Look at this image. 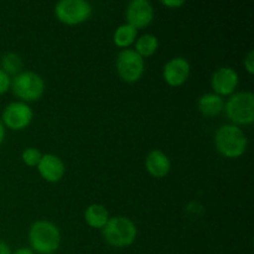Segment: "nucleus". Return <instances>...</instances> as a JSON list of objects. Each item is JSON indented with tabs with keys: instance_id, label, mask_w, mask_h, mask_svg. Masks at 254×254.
Listing matches in <instances>:
<instances>
[{
	"instance_id": "nucleus-1",
	"label": "nucleus",
	"mask_w": 254,
	"mask_h": 254,
	"mask_svg": "<svg viewBox=\"0 0 254 254\" xmlns=\"http://www.w3.org/2000/svg\"><path fill=\"white\" fill-rule=\"evenodd\" d=\"M29 242L32 252L52 254L61 245V233L55 223L46 220L34 222L29 231Z\"/></svg>"
},
{
	"instance_id": "nucleus-2",
	"label": "nucleus",
	"mask_w": 254,
	"mask_h": 254,
	"mask_svg": "<svg viewBox=\"0 0 254 254\" xmlns=\"http://www.w3.org/2000/svg\"><path fill=\"white\" fill-rule=\"evenodd\" d=\"M215 145L226 158H240L247 150L248 139L240 127L225 124L216 131Z\"/></svg>"
},
{
	"instance_id": "nucleus-3",
	"label": "nucleus",
	"mask_w": 254,
	"mask_h": 254,
	"mask_svg": "<svg viewBox=\"0 0 254 254\" xmlns=\"http://www.w3.org/2000/svg\"><path fill=\"white\" fill-rule=\"evenodd\" d=\"M102 235L109 246L124 248L133 245L138 235V230L135 223L130 218L116 216L109 218L107 225L102 228Z\"/></svg>"
},
{
	"instance_id": "nucleus-4",
	"label": "nucleus",
	"mask_w": 254,
	"mask_h": 254,
	"mask_svg": "<svg viewBox=\"0 0 254 254\" xmlns=\"http://www.w3.org/2000/svg\"><path fill=\"white\" fill-rule=\"evenodd\" d=\"M223 109L233 126H250L254 122V94L250 91L233 93Z\"/></svg>"
},
{
	"instance_id": "nucleus-5",
	"label": "nucleus",
	"mask_w": 254,
	"mask_h": 254,
	"mask_svg": "<svg viewBox=\"0 0 254 254\" xmlns=\"http://www.w3.org/2000/svg\"><path fill=\"white\" fill-rule=\"evenodd\" d=\"M10 88L12 93L25 103L34 102L44 96L45 81L36 72L24 71L12 77Z\"/></svg>"
},
{
	"instance_id": "nucleus-6",
	"label": "nucleus",
	"mask_w": 254,
	"mask_h": 254,
	"mask_svg": "<svg viewBox=\"0 0 254 254\" xmlns=\"http://www.w3.org/2000/svg\"><path fill=\"white\" fill-rule=\"evenodd\" d=\"M55 15L66 25H78L92 15V6L86 0H61L55 6Z\"/></svg>"
},
{
	"instance_id": "nucleus-7",
	"label": "nucleus",
	"mask_w": 254,
	"mask_h": 254,
	"mask_svg": "<svg viewBox=\"0 0 254 254\" xmlns=\"http://www.w3.org/2000/svg\"><path fill=\"white\" fill-rule=\"evenodd\" d=\"M144 59L136 54L134 49H124L118 54L116 68L119 77L124 82L134 83L141 78L144 73Z\"/></svg>"
},
{
	"instance_id": "nucleus-8",
	"label": "nucleus",
	"mask_w": 254,
	"mask_h": 254,
	"mask_svg": "<svg viewBox=\"0 0 254 254\" xmlns=\"http://www.w3.org/2000/svg\"><path fill=\"white\" fill-rule=\"evenodd\" d=\"M34 118L31 107L25 102H11L4 108L1 122L12 130H22L30 126Z\"/></svg>"
},
{
	"instance_id": "nucleus-9",
	"label": "nucleus",
	"mask_w": 254,
	"mask_h": 254,
	"mask_svg": "<svg viewBox=\"0 0 254 254\" xmlns=\"http://www.w3.org/2000/svg\"><path fill=\"white\" fill-rule=\"evenodd\" d=\"M127 24L133 27L143 29L149 26L154 19V7L148 0H131L126 10Z\"/></svg>"
},
{
	"instance_id": "nucleus-10",
	"label": "nucleus",
	"mask_w": 254,
	"mask_h": 254,
	"mask_svg": "<svg viewBox=\"0 0 254 254\" xmlns=\"http://www.w3.org/2000/svg\"><path fill=\"white\" fill-rule=\"evenodd\" d=\"M240 82L238 73L231 67H220L211 77V87L218 96H232Z\"/></svg>"
},
{
	"instance_id": "nucleus-11",
	"label": "nucleus",
	"mask_w": 254,
	"mask_h": 254,
	"mask_svg": "<svg viewBox=\"0 0 254 254\" xmlns=\"http://www.w3.org/2000/svg\"><path fill=\"white\" fill-rule=\"evenodd\" d=\"M191 73V66L185 57L169 60L163 68V77L169 86L179 87L185 83Z\"/></svg>"
},
{
	"instance_id": "nucleus-12",
	"label": "nucleus",
	"mask_w": 254,
	"mask_h": 254,
	"mask_svg": "<svg viewBox=\"0 0 254 254\" xmlns=\"http://www.w3.org/2000/svg\"><path fill=\"white\" fill-rule=\"evenodd\" d=\"M40 175L47 183H59L66 173V166L61 158L55 154H42V158L37 165Z\"/></svg>"
},
{
	"instance_id": "nucleus-13",
	"label": "nucleus",
	"mask_w": 254,
	"mask_h": 254,
	"mask_svg": "<svg viewBox=\"0 0 254 254\" xmlns=\"http://www.w3.org/2000/svg\"><path fill=\"white\" fill-rule=\"evenodd\" d=\"M145 169L153 178H165L170 173L171 161L164 151L159 150V149H154L146 155Z\"/></svg>"
},
{
	"instance_id": "nucleus-14",
	"label": "nucleus",
	"mask_w": 254,
	"mask_h": 254,
	"mask_svg": "<svg viewBox=\"0 0 254 254\" xmlns=\"http://www.w3.org/2000/svg\"><path fill=\"white\" fill-rule=\"evenodd\" d=\"M197 106L205 117H216L225 108V101L216 93H205L198 98Z\"/></svg>"
},
{
	"instance_id": "nucleus-15",
	"label": "nucleus",
	"mask_w": 254,
	"mask_h": 254,
	"mask_svg": "<svg viewBox=\"0 0 254 254\" xmlns=\"http://www.w3.org/2000/svg\"><path fill=\"white\" fill-rule=\"evenodd\" d=\"M109 213L107 208L101 203H92L84 211V220L87 225L92 228H102L107 225L109 220Z\"/></svg>"
},
{
	"instance_id": "nucleus-16",
	"label": "nucleus",
	"mask_w": 254,
	"mask_h": 254,
	"mask_svg": "<svg viewBox=\"0 0 254 254\" xmlns=\"http://www.w3.org/2000/svg\"><path fill=\"white\" fill-rule=\"evenodd\" d=\"M136 36H138V30L135 27L129 24H122L121 26L117 27L116 32H114L113 41L118 47L127 49L133 42H135Z\"/></svg>"
},
{
	"instance_id": "nucleus-17",
	"label": "nucleus",
	"mask_w": 254,
	"mask_h": 254,
	"mask_svg": "<svg viewBox=\"0 0 254 254\" xmlns=\"http://www.w3.org/2000/svg\"><path fill=\"white\" fill-rule=\"evenodd\" d=\"M159 47V40L153 34H144L135 41V52L141 57H149L156 52Z\"/></svg>"
},
{
	"instance_id": "nucleus-18",
	"label": "nucleus",
	"mask_w": 254,
	"mask_h": 254,
	"mask_svg": "<svg viewBox=\"0 0 254 254\" xmlns=\"http://www.w3.org/2000/svg\"><path fill=\"white\" fill-rule=\"evenodd\" d=\"M22 66V59L20 55L15 54V52H7L1 57V68L9 76H16L21 72Z\"/></svg>"
},
{
	"instance_id": "nucleus-19",
	"label": "nucleus",
	"mask_w": 254,
	"mask_h": 254,
	"mask_svg": "<svg viewBox=\"0 0 254 254\" xmlns=\"http://www.w3.org/2000/svg\"><path fill=\"white\" fill-rule=\"evenodd\" d=\"M42 158V154L36 148H26L21 154V159L27 166H37Z\"/></svg>"
},
{
	"instance_id": "nucleus-20",
	"label": "nucleus",
	"mask_w": 254,
	"mask_h": 254,
	"mask_svg": "<svg viewBox=\"0 0 254 254\" xmlns=\"http://www.w3.org/2000/svg\"><path fill=\"white\" fill-rule=\"evenodd\" d=\"M10 86H11V78H10V76L5 73L2 69H0V96L6 93L10 89Z\"/></svg>"
},
{
	"instance_id": "nucleus-21",
	"label": "nucleus",
	"mask_w": 254,
	"mask_h": 254,
	"mask_svg": "<svg viewBox=\"0 0 254 254\" xmlns=\"http://www.w3.org/2000/svg\"><path fill=\"white\" fill-rule=\"evenodd\" d=\"M245 68L247 69V72L250 74L254 73V52L250 51L247 54V56L245 57Z\"/></svg>"
},
{
	"instance_id": "nucleus-22",
	"label": "nucleus",
	"mask_w": 254,
	"mask_h": 254,
	"mask_svg": "<svg viewBox=\"0 0 254 254\" xmlns=\"http://www.w3.org/2000/svg\"><path fill=\"white\" fill-rule=\"evenodd\" d=\"M161 4L169 7H179L183 6V5L185 4V1H184V0H163Z\"/></svg>"
},
{
	"instance_id": "nucleus-23",
	"label": "nucleus",
	"mask_w": 254,
	"mask_h": 254,
	"mask_svg": "<svg viewBox=\"0 0 254 254\" xmlns=\"http://www.w3.org/2000/svg\"><path fill=\"white\" fill-rule=\"evenodd\" d=\"M0 254H11V251H10L9 246L1 240H0Z\"/></svg>"
},
{
	"instance_id": "nucleus-24",
	"label": "nucleus",
	"mask_w": 254,
	"mask_h": 254,
	"mask_svg": "<svg viewBox=\"0 0 254 254\" xmlns=\"http://www.w3.org/2000/svg\"><path fill=\"white\" fill-rule=\"evenodd\" d=\"M11 254H35L32 252L30 248H19V250H16L15 252H12Z\"/></svg>"
},
{
	"instance_id": "nucleus-25",
	"label": "nucleus",
	"mask_w": 254,
	"mask_h": 254,
	"mask_svg": "<svg viewBox=\"0 0 254 254\" xmlns=\"http://www.w3.org/2000/svg\"><path fill=\"white\" fill-rule=\"evenodd\" d=\"M4 138H5V127L4 124H2V122L0 121V145H1L2 141H4Z\"/></svg>"
}]
</instances>
